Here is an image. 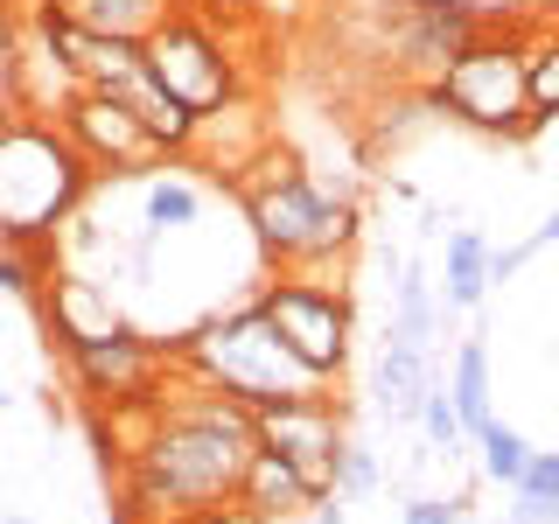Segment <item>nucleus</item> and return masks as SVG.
Listing matches in <instances>:
<instances>
[{"label":"nucleus","instance_id":"f257e3e1","mask_svg":"<svg viewBox=\"0 0 559 524\" xmlns=\"http://www.w3.org/2000/svg\"><path fill=\"white\" fill-rule=\"evenodd\" d=\"M162 419H154L147 448L133 462H119V497H127V517L140 524H189L203 511L238 497V476L252 462V413L231 406L224 392H210L168 364L162 378Z\"/></svg>","mask_w":559,"mask_h":524},{"label":"nucleus","instance_id":"f03ea898","mask_svg":"<svg viewBox=\"0 0 559 524\" xmlns=\"http://www.w3.org/2000/svg\"><path fill=\"white\" fill-rule=\"evenodd\" d=\"M175 364H182L197 384H210V392H224L231 406H245V413L329 392V384H314L301 364L280 349V336L259 322L252 301H238L224 314H203L189 336H175Z\"/></svg>","mask_w":559,"mask_h":524},{"label":"nucleus","instance_id":"7ed1b4c3","mask_svg":"<svg viewBox=\"0 0 559 524\" xmlns=\"http://www.w3.org/2000/svg\"><path fill=\"white\" fill-rule=\"evenodd\" d=\"M92 168L70 154V140L43 112L0 119V238H57V224L84 203Z\"/></svg>","mask_w":559,"mask_h":524},{"label":"nucleus","instance_id":"20e7f679","mask_svg":"<svg viewBox=\"0 0 559 524\" xmlns=\"http://www.w3.org/2000/svg\"><path fill=\"white\" fill-rule=\"evenodd\" d=\"M427 105L448 112L454 127L489 133V140H538L546 119H532V98H524V70H518V35L511 22H483L454 57L433 70Z\"/></svg>","mask_w":559,"mask_h":524},{"label":"nucleus","instance_id":"39448f33","mask_svg":"<svg viewBox=\"0 0 559 524\" xmlns=\"http://www.w3.org/2000/svg\"><path fill=\"white\" fill-rule=\"evenodd\" d=\"M245 22H210V14H189V8H168L162 22L140 35V63L162 92L182 105L189 119L224 105L231 92H245V63H238V35Z\"/></svg>","mask_w":559,"mask_h":524},{"label":"nucleus","instance_id":"423d86ee","mask_svg":"<svg viewBox=\"0 0 559 524\" xmlns=\"http://www.w3.org/2000/svg\"><path fill=\"white\" fill-rule=\"evenodd\" d=\"M259 322L280 336L294 364L314 378V384H336L349 371V329H357V308H349V287L343 279H314V273H280L259 279L252 294Z\"/></svg>","mask_w":559,"mask_h":524},{"label":"nucleus","instance_id":"0eeeda50","mask_svg":"<svg viewBox=\"0 0 559 524\" xmlns=\"http://www.w3.org/2000/svg\"><path fill=\"white\" fill-rule=\"evenodd\" d=\"M231 196L245 210V231H252L259 259H266V266H301L314 224H322V210H329V196L314 189V175L294 162L287 147H266L252 168L231 175Z\"/></svg>","mask_w":559,"mask_h":524},{"label":"nucleus","instance_id":"6e6552de","mask_svg":"<svg viewBox=\"0 0 559 524\" xmlns=\"http://www.w3.org/2000/svg\"><path fill=\"white\" fill-rule=\"evenodd\" d=\"M49 127L70 140V154H78L84 168H92V182H140V175L168 168V154L147 140V127H140L119 98H105V92H70V98H57Z\"/></svg>","mask_w":559,"mask_h":524},{"label":"nucleus","instance_id":"1a4fd4ad","mask_svg":"<svg viewBox=\"0 0 559 524\" xmlns=\"http://www.w3.org/2000/svg\"><path fill=\"white\" fill-rule=\"evenodd\" d=\"M252 441L273 448L280 462L301 476L308 497H329V489H336V454H343V406H336V392L287 398V406H259L252 413Z\"/></svg>","mask_w":559,"mask_h":524},{"label":"nucleus","instance_id":"9d476101","mask_svg":"<svg viewBox=\"0 0 559 524\" xmlns=\"http://www.w3.org/2000/svg\"><path fill=\"white\" fill-rule=\"evenodd\" d=\"M70 378L92 406H119V398H154L175 364V343L162 336H140V329H112L98 343H70Z\"/></svg>","mask_w":559,"mask_h":524},{"label":"nucleus","instance_id":"9b49d317","mask_svg":"<svg viewBox=\"0 0 559 524\" xmlns=\"http://www.w3.org/2000/svg\"><path fill=\"white\" fill-rule=\"evenodd\" d=\"M483 28V14L468 0H399L392 22H384V57L399 63V78H427L441 70L468 35Z\"/></svg>","mask_w":559,"mask_h":524},{"label":"nucleus","instance_id":"f8f14e48","mask_svg":"<svg viewBox=\"0 0 559 524\" xmlns=\"http://www.w3.org/2000/svg\"><path fill=\"white\" fill-rule=\"evenodd\" d=\"M266 147H273V119H266V105H259L252 92H231L224 105L197 112V127H189V140H182V154H175V162H197L210 182L231 189V175H238V168H252Z\"/></svg>","mask_w":559,"mask_h":524},{"label":"nucleus","instance_id":"ddd939ff","mask_svg":"<svg viewBox=\"0 0 559 524\" xmlns=\"http://www.w3.org/2000/svg\"><path fill=\"white\" fill-rule=\"evenodd\" d=\"M35 308H43V322H49V336H57V349L98 343V336H112V329H127V314H119L112 287H105V279H92V273H49L43 294H35Z\"/></svg>","mask_w":559,"mask_h":524},{"label":"nucleus","instance_id":"4468645a","mask_svg":"<svg viewBox=\"0 0 559 524\" xmlns=\"http://www.w3.org/2000/svg\"><path fill=\"white\" fill-rule=\"evenodd\" d=\"M231 503H238L245 517H259V524H287V517L308 511V489H301V476H294L273 448H252V462H245Z\"/></svg>","mask_w":559,"mask_h":524},{"label":"nucleus","instance_id":"2eb2a0df","mask_svg":"<svg viewBox=\"0 0 559 524\" xmlns=\"http://www.w3.org/2000/svg\"><path fill=\"white\" fill-rule=\"evenodd\" d=\"M35 8H49L57 22L84 28V35H119V43H140L175 0H35Z\"/></svg>","mask_w":559,"mask_h":524},{"label":"nucleus","instance_id":"dca6fc26","mask_svg":"<svg viewBox=\"0 0 559 524\" xmlns=\"http://www.w3.org/2000/svg\"><path fill=\"white\" fill-rule=\"evenodd\" d=\"M433 384V349H406V343H378V371H371V406L384 419H413L419 392Z\"/></svg>","mask_w":559,"mask_h":524},{"label":"nucleus","instance_id":"f3484780","mask_svg":"<svg viewBox=\"0 0 559 524\" xmlns=\"http://www.w3.org/2000/svg\"><path fill=\"white\" fill-rule=\"evenodd\" d=\"M448 406H454V419H462V433L476 441V433L497 419V384H489V343L483 336H468L462 349H454V364H448Z\"/></svg>","mask_w":559,"mask_h":524},{"label":"nucleus","instance_id":"a211bd4d","mask_svg":"<svg viewBox=\"0 0 559 524\" xmlns=\"http://www.w3.org/2000/svg\"><path fill=\"white\" fill-rule=\"evenodd\" d=\"M483 294H489V238L462 224V231L448 238V266H441V287H433V308H441V322H448V314L483 308Z\"/></svg>","mask_w":559,"mask_h":524},{"label":"nucleus","instance_id":"6ab92c4d","mask_svg":"<svg viewBox=\"0 0 559 524\" xmlns=\"http://www.w3.org/2000/svg\"><path fill=\"white\" fill-rule=\"evenodd\" d=\"M203 224V189L182 175H140V238H182Z\"/></svg>","mask_w":559,"mask_h":524},{"label":"nucleus","instance_id":"aec40b11","mask_svg":"<svg viewBox=\"0 0 559 524\" xmlns=\"http://www.w3.org/2000/svg\"><path fill=\"white\" fill-rule=\"evenodd\" d=\"M511 35H518V70H524V98H532V119H559V35H552V22L546 14H532V22H511Z\"/></svg>","mask_w":559,"mask_h":524},{"label":"nucleus","instance_id":"412c9836","mask_svg":"<svg viewBox=\"0 0 559 524\" xmlns=\"http://www.w3.org/2000/svg\"><path fill=\"white\" fill-rule=\"evenodd\" d=\"M433 329H441V308H433V279L419 259H406L392 279V314H384V343L406 349H433Z\"/></svg>","mask_w":559,"mask_h":524},{"label":"nucleus","instance_id":"4be33fe9","mask_svg":"<svg viewBox=\"0 0 559 524\" xmlns=\"http://www.w3.org/2000/svg\"><path fill=\"white\" fill-rule=\"evenodd\" d=\"M511 517L503 524H559V454L552 448H532L511 483Z\"/></svg>","mask_w":559,"mask_h":524},{"label":"nucleus","instance_id":"5701e85b","mask_svg":"<svg viewBox=\"0 0 559 524\" xmlns=\"http://www.w3.org/2000/svg\"><path fill=\"white\" fill-rule=\"evenodd\" d=\"M49 266V238H22V245H8L0 238V294H22V301H35L43 294V273Z\"/></svg>","mask_w":559,"mask_h":524},{"label":"nucleus","instance_id":"b1692460","mask_svg":"<svg viewBox=\"0 0 559 524\" xmlns=\"http://www.w3.org/2000/svg\"><path fill=\"white\" fill-rule=\"evenodd\" d=\"M468 448H483V476H489V483H503V489L518 483L524 454H532V441H524V433L511 427V419H489V427H483V433H476Z\"/></svg>","mask_w":559,"mask_h":524},{"label":"nucleus","instance_id":"393cba45","mask_svg":"<svg viewBox=\"0 0 559 524\" xmlns=\"http://www.w3.org/2000/svg\"><path fill=\"white\" fill-rule=\"evenodd\" d=\"M413 419H419V433H427L433 454H462V448H468V433H462V419H454V406H448V384H441V378L419 392Z\"/></svg>","mask_w":559,"mask_h":524},{"label":"nucleus","instance_id":"a878e982","mask_svg":"<svg viewBox=\"0 0 559 524\" xmlns=\"http://www.w3.org/2000/svg\"><path fill=\"white\" fill-rule=\"evenodd\" d=\"M378 483H384L378 454L364 448V441H343V454H336V497H343V503H371Z\"/></svg>","mask_w":559,"mask_h":524},{"label":"nucleus","instance_id":"bb28decb","mask_svg":"<svg viewBox=\"0 0 559 524\" xmlns=\"http://www.w3.org/2000/svg\"><path fill=\"white\" fill-rule=\"evenodd\" d=\"M308 14H314V0H245V28H259V35H287Z\"/></svg>","mask_w":559,"mask_h":524},{"label":"nucleus","instance_id":"cd10ccee","mask_svg":"<svg viewBox=\"0 0 559 524\" xmlns=\"http://www.w3.org/2000/svg\"><path fill=\"white\" fill-rule=\"evenodd\" d=\"M399 524H468V497H413Z\"/></svg>","mask_w":559,"mask_h":524},{"label":"nucleus","instance_id":"c85d7f7f","mask_svg":"<svg viewBox=\"0 0 559 524\" xmlns=\"http://www.w3.org/2000/svg\"><path fill=\"white\" fill-rule=\"evenodd\" d=\"M189 14H210V22H245V0H175Z\"/></svg>","mask_w":559,"mask_h":524},{"label":"nucleus","instance_id":"c756f323","mask_svg":"<svg viewBox=\"0 0 559 524\" xmlns=\"http://www.w3.org/2000/svg\"><path fill=\"white\" fill-rule=\"evenodd\" d=\"M127 524H140V517H127Z\"/></svg>","mask_w":559,"mask_h":524}]
</instances>
